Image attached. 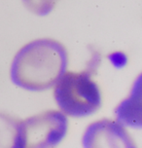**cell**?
<instances>
[{"label": "cell", "instance_id": "6da1fadb", "mask_svg": "<svg viewBox=\"0 0 142 148\" xmlns=\"http://www.w3.org/2000/svg\"><path fill=\"white\" fill-rule=\"evenodd\" d=\"M68 54L60 42L36 39L20 48L11 65V79L28 91H44L57 83L67 70Z\"/></svg>", "mask_w": 142, "mask_h": 148}, {"label": "cell", "instance_id": "7a4b0ae2", "mask_svg": "<svg viewBox=\"0 0 142 148\" xmlns=\"http://www.w3.org/2000/svg\"><path fill=\"white\" fill-rule=\"evenodd\" d=\"M93 71L66 70L55 84L54 96L64 115L85 117L94 114L101 106V92L93 79Z\"/></svg>", "mask_w": 142, "mask_h": 148}, {"label": "cell", "instance_id": "3957f363", "mask_svg": "<svg viewBox=\"0 0 142 148\" xmlns=\"http://www.w3.org/2000/svg\"><path fill=\"white\" fill-rule=\"evenodd\" d=\"M66 131V115L61 111H47L19 122L14 148H53Z\"/></svg>", "mask_w": 142, "mask_h": 148}, {"label": "cell", "instance_id": "277c9868", "mask_svg": "<svg viewBox=\"0 0 142 148\" xmlns=\"http://www.w3.org/2000/svg\"><path fill=\"white\" fill-rule=\"evenodd\" d=\"M85 148H136L128 132L119 123L101 120L87 129Z\"/></svg>", "mask_w": 142, "mask_h": 148}, {"label": "cell", "instance_id": "5b68a950", "mask_svg": "<svg viewBox=\"0 0 142 148\" xmlns=\"http://www.w3.org/2000/svg\"><path fill=\"white\" fill-rule=\"evenodd\" d=\"M18 121L0 113V148H14Z\"/></svg>", "mask_w": 142, "mask_h": 148}, {"label": "cell", "instance_id": "8992f818", "mask_svg": "<svg viewBox=\"0 0 142 148\" xmlns=\"http://www.w3.org/2000/svg\"><path fill=\"white\" fill-rule=\"evenodd\" d=\"M59 0H23L28 10L38 16H46L52 12Z\"/></svg>", "mask_w": 142, "mask_h": 148}]
</instances>
